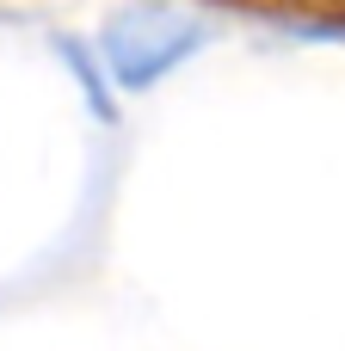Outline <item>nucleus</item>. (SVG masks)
Listing matches in <instances>:
<instances>
[{
    "mask_svg": "<svg viewBox=\"0 0 345 351\" xmlns=\"http://www.w3.org/2000/svg\"><path fill=\"white\" fill-rule=\"evenodd\" d=\"M198 43H204V19L179 0H136L117 19H105V31H99L105 68L123 86H148V80L173 74Z\"/></svg>",
    "mask_w": 345,
    "mask_h": 351,
    "instance_id": "1",
    "label": "nucleus"
}]
</instances>
